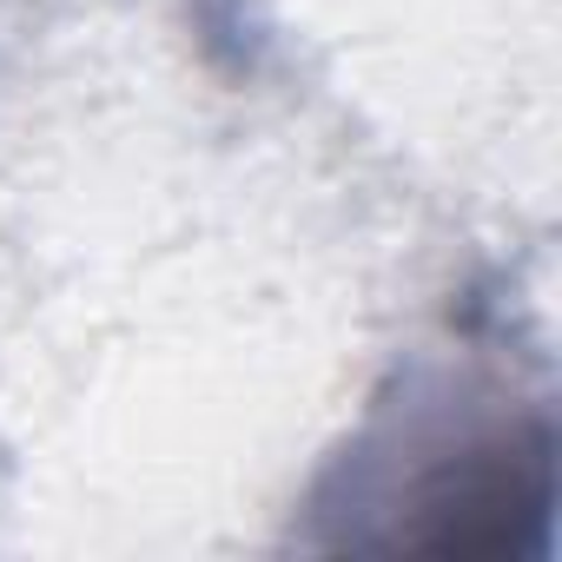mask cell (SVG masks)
Returning a JSON list of instances; mask_svg holds the SVG:
<instances>
[{
  "instance_id": "1",
  "label": "cell",
  "mask_w": 562,
  "mask_h": 562,
  "mask_svg": "<svg viewBox=\"0 0 562 562\" xmlns=\"http://www.w3.org/2000/svg\"><path fill=\"white\" fill-rule=\"evenodd\" d=\"M555 503V457L542 430L496 437L450 463L417 503H411V549L430 555H529L542 549Z\"/></svg>"
}]
</instances>
